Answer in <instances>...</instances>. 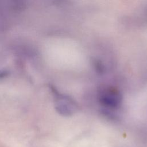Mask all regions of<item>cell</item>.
Wrapping results in <instances>:
<instances>
[{
	"label": "cell",
	"instance_id": "1",
	"mask_svg": "<svg viewBox=\"0 0 147 147\" xmlns=\"http://www.w3.org/2000/svg\"><path fill=\"white\" fill-rule=\"evenodd\" d=\"M50 88L56 99L55 103L56 111L63 116L71 115L76 110L75 103L69 97L60 94L52 86H50Z\"/></svg>",
	"mask_w": 147,
	"mask_h": 147
},
{
	"label": "cell",
	"instance_id": "2",
	"mask_svg": "<svg viewBox=\"0 0 147 147\" xmlns=\"http://www.w3.org/2000/svg\"><path fill=\"white\" fill-rule=\"evenodd\" d=\"M99 100L102 105L109 109H115L121 101V95L115 88L105 87L99 93Z\"/></svg>",
	"mask_w": 147,
	"mask_h": 147
},
{
	"label": "cell",
	"instance_id": "3",
	"mask_svg": "<svg viewBox=\"0 0 147 147\" xmlns=\"http://www.w3.org/2000/svg\"><path fill=\"white\" fill-rule=\"evenodd\" d=\"M11 8L15 11H22L26 7V2L22 1H14L10 5Z\"/></svg>",
	"mask_w": 147,
	"mask_h": 147
},
{
	"label": "cell",
	"instance_id": "4",
	"mask_svg": "<svg viewBox=\"0 0 147 147\" xmlns=\"http://www.w3.org/2000/svg\"><path fill=\"white\" fill-rule=\"evenodd\" d=\"M9 74V72L7 70H0V79L7 77Z\"/></svg>",
	"mask_w": 147,
	"mask_h": 147
}]
</instances>
